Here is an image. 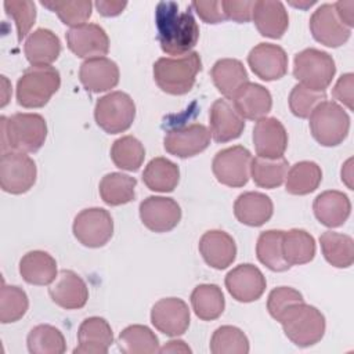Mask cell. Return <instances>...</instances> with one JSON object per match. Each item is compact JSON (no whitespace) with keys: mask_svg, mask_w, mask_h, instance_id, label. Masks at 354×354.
<instances>
[{"mask_svg":"<svg viewBox=\"0 0 354 354\" xmlns=\"http://www.w3.org/2000/svg\"><path fill=\"white\" fill-rule=\"evenodd\" d=\"M252 19L261 36L281 39L289 26V15L281 1H254Z\"/></svg>","mask_w":354,"mask_h":354,"instance_id":"26","label":"cell"},{"mask_svg":"<svg viewBox=\"0 0 354 354\" xmlns=\"http://www.w3.org/2000/svg\"><path fill=\"white\" fill-rule=\"evenodd\" d=\"M210 138L206 126L192 123L169 130L163 138V147L170 155L185 159L203 152L209 147Z\"/></svg>","mask_w":354,"mask_h":354,"instance_id":"12","label":"cell"},{"mask_svg":"<svg viewBox=\"0 0 354 354\" xmlns=\"http://www.w3.org/2000/svg\"><path fill=\"white\" fill-rule=\"evenodd\" d=\"M253 144L257 156L277 159L288 147V133L277 118H261L253 127Z\"/></svg>","mask_w":354,"mask_h":354,"instance_id":"19","label":"cell"},{"mask_svg":"<svg viewBox=\"0 0 354 354\" xmlns=\"http://www.w3.org/2000/svg\"><path fill=\"white\" fill-rule=\"evenodd\" d=\"M252 159V153L248 148L242 145L228 147L214 155L212 170L218 183L239 188L249 181Z\"/></svg>","mask_w":354,"mask_h":354,"instance_id":"10","label":"cell"},{"mask_svg":"<svg viewBox=\"0 0 354 354\" xmlns=\"http://www.w3.org/2000/svg\"><path fill=\"white\" fill-rule=\"evenodd\" d=\"M69 50L80 58L104 57L109 51V37L102 26L97 24H83L66 32Z\"/></svg>","mask_w":354,"mask_h":354,"instance_id":"16","label":"cell"},{"mask_svg":"<svg viewBox=\"0 0 354 354\" xmlns=\"http://www.w3.org/2000/svg\"><path fill=\"white\" fill-rule=\"evenodd\" d=\"M119 66L106 57L84 59L79 69L80 83L91 93H102L113 88L119 83Z\"/></svg>","mask_w":354,"mask_h":354,"instance_id":"22","label":"cell"},{"mask_svg":"<svg viewBox=\"0 0 354 354\" xmlns=\"http://www.w3.org/2000/svg\"><path fill=\"white\" fill-rule=\"evenodd\" d=\"M35 160L24 152L7 151L0 159V187L4 192L19 195L28 192L36 183Z\"/></svg>","mask_w":354,"mask_h":354,"instance_id":"9","label":"cell"},{"mask_svg":"<svg viewBox=\"0 0 354 354\" xmlns=\"http://www.w3.org/2000/svg\"><path fill=\"white\" fill-rule=\"evenodd\" d=\"M210 76L216 88L230 100L243 84L249 82L246 68L235 58H221L216 61L212 66Z\"/></svg>","mask_w":354,"mask_h":354,"instance_id":"31","label":"cell"},{"mask_svg":"<svg viewBox=\"0 0 354 354\" xmlns=\"http://www.w3.org/2000/svg\"><path fill=\"white\" fill-rule=\"evenodd\" d=\"M317 220L328 228L343 225L351 213V203L346 194L329 189L321 192L313 203Z\"/></svg>","mask_w":354,"mask_h":354,"instance_id":"27","label":"cell"},{"mask_svg":"<svg viewBox=\"0 0 354 354\" xmlns=\"http://www.w3.org/2000/svg\"><path fill=\"white\" fill-rule=\"evenodd\" d=\"M335 73V59L326 51L310 47L295 55L293 76L300 84L311 90L325 91L332 83Z\"/></svg>","mask_w":354,"mask_h":354,"instance_id":"7","label":"cell"},{"mask_svg":"<svg viewBox=\"0 0 354 354\" xmlns=\"http://www.w3.org/2000/svg\"><path fill=\"white\" fill-rule=\"evenodd\" d=\"M41 6L54 11L58 18L71 28L86 24L91 17L93 3L90 0H77V1H41Z\"/></svg>","mask_w":354,"mask_h":354,"instance_id":"45","label":"cell"},{"mask_svg":"<svg viewBox=\"0 0 354 354\" xmlns=\"http://www.w3.org/2000/svg\"><path fill=\"white\" fill-rule=\"evenodd\" d=\"M248 64L253 73L266 82L283 77L288 72V55L285 50L272 43H259L249 55Z\"/></svg>","mask_w":354,"mask_h":354,"instance_id":"18","label":"cell"},{"mask_svg":"<svg viewBox=\"0 0 354 354\" xmlns=\"http://www.w3.org/2000/svg\"><path fill=\"white\" fill-rule=\"evenodd\" d=\"M286 337L299 347L317 344L325 333V317L314 306L304 301L290 306L278 321Z\"/></svg>","mask_w":354,"mask_h":354,"instance_id":"4","label":"cell"},{"mask_svg":"<svg viewBox=\"0 0 354 354\" xmlns=\"http://www.w3.org/2000/svg\"><path fill=\"white\" fill-rule=\"evenodd\" d=\"M111 158L116 167L127 171H137L145 158V148L133 136H123L113 141Z\"/></svg>","mask_w":354,"mask_h":354,"instance_id":"42","label":"cell"},{"mask_svg":"<svg viewBox=\"0 0 354 354\" xmlns=\"http://www.w3.org/2000/svg\"><path fill=\"white\" fill-rule=\"evenodd\" d=\"M24 53L32 66L51 65L61 54V41L53 30L39 28L26 37Z\"/></svg>","mask_w":354,"mask_h":354,"instance_id":"29","label":"cell"},{"mask_svg":"<svg viewBox=\"0 0 354 354\" xmlns=\"http://www.w3.org/2000/svg\"><path fill=\"white\" fill-rule=\"evenodd\" d=\"M4 10L14 19L18 41L21 43L36 21V6L29 0H6Z\"/></svg>","mask_w":354,"mask_h":354,"instance_id":"47","label":"cell"},{"mask_svg":"<svg viewBox=\"0 0 354 354\" xmlns=\"http://www.w3.org/2000/svg\"><path fill=\"white\" fill-rule=\"evenodd\" d=\"M26 344L30 354H62L66 350L62 332L48 324L32 328L26 337Z\"/></svg>","mask_w":354,"mask_h":354,"instance_id":"41","label":"cell"},{"mask_svg":"<svg viewBox=\"0 0 354 354\" xmlns=\"http://www.w3.org/2000/svg\"><path fill=\"white\" fill-rule=\"evenodd\" d=\"M310 130L317 142L324 147L342 144L350 130V116L335 101L319 102L310 113Z\"/></svg>","mask_w":354,"mask_h":354,"instance_id":"6","label":"cell"},{"mask_svg":"<svg viewBox=\"0 0 354 354\" xmlns=\"http://www.w3.org/2000/svg\"><path fill=\"white\" fill-rule=\"evenodd\" d=\"M118 347L124 354H153L159 351V340L148 326L130 325L119 333Z\"/></svg>","mask_w":354,"mask_h":354,"instance_id":"39","label":"cell"},{"mask_svg":"<svg viewBox=\"0 0 354 354\" xmlns=\"http://www.w3.org/2000/svg\"><path fill=\"white\" fill-rule=\"evenodd\" d=\"M159 353H191V348L183 340H170L159 348Z\"/></svg>","mask_w":354,"mask_h":354,"instance_id":"54","label":"cell"},{"mask_svg":"<svg viewBox=\"0 0 354 354\" xmlns=\"http://www.w3.org/2000/svg\"><path fill=\"white\" fill-rule=\"evenodd\" d=\"M137 180L119 171L105 174L98 185L101 199L109 206H119L136 198Z\"/></svg>","mask_w":354,"mask_h":354,"instance_id":"34","label":"cell"},{"mask_svg":"<svg viewBox=\"0 0 354 354\" xmlns=\"http://www.w3.org/2000/svg\"><path fill=\"white\" fill-rule=\"evenodd\" d=\"M353 88H354V75L351 72L342 75L337 82L335 83L333 88H332V94L335 97V100H337L339 102H342L344 106H347L350 111L353 109V102H354V94H353Z\"/></svg>","mask_w":354,"mask_h":354,"instance_id":"51","label":"cell"},{"mask_svg":"<svg viewBox=\"0 0 354 354\" xmlns=\"http://www.w3.org/2000/svg\"><path fill=\"white\" fill-rule=\"evenodd\" d=\"M191 7L206 24H220L225 21L221 1H192Z\"/></svg>","mask_w":354,"mask_h":354,"instance_id":"50","label":"cell"},{"mask_svg":"<svg viewBox=\"0 0 354 354\" xmlns=\"http://www.w3.org/2000/svg\"><path fill=\"white\" fill-rule=\"evenodd\" d=\"M75 238L87 248H101L113 235V220L102 207H88L79 212L73 220Z\"/></svg>","mask_w":354,"mask_h":354,"instance_id":"11","label":"cell"},{"mask_svg":"<svg viewBox=\"0 0 354 354\" xmlns=\"http://www.w3.org/2000/svg\"><path fill=\"white\" fill-rule=\"evenodd\" d=\"M209 124L210 136L216 142H228L242 134L245 119L228 100L218 98L210 106Z\"/></svg>","mask_w":354,"mask_h":354,"instance_id":"21","label":"cell"},{"mask_svg":"<svg viewBox=\"0 0 354 354\" xmlns=\"http://www.w3.org/2000/svg\"><path fill=\"white\" fill-rule=\"evenodd\" d=\"M48 293L51 300L65 310L82 308L88 300L86 282L72 270H61L48 288Z\"/></svg>","mask_w":354,"mask_h":354,"instance_id":"20","label":"cell"},{"mask_svg":"<svg viewBox=\"0 0 354 354\" xmlns=\"http://www.w3.org/2000/svg\"><path fill=\"white\" fill-rule=\"evenodd\" d=\"M140 218L153 232L171 231L181 220V207L173 198L148 196L140 203Z\"/></svg>","mask_w":354,"mask_h":354,"instance_id":"17","label":"cell"},{"mask_svg":"<svg viewBox=\"0 0 354 354\" xmlns=\"http://www.w3.org/2000/svg\"><path fill=\"white\" fill-rule=\"evenodd\" d=\"M59 86L61 76L54 66H30L17 82V102L24 108H41Z\"/></svg>","mask_w":354,"mask_h":354,"instance_id":"5","label":"cell"},{"mask_svg":"<svg viewBox=\"0 0 354 354\" xmlns=\"http://www.w3.org/2000/svg\"><path fill=\"white\" fill-rule=\"evenodd\" d=\"M254 1H232L224 0L221 1V8L225 15V19H232L235 22L243 24L252 19Z\"/></svg>","mask_w":354,"mask_h":354,"instance_id":"49","label":"cell"},{"mask_svg":"<svg viewBox=\"0 0 354 354\" xmlns=\"http://www.w3.org/2000/svg\"><path fill=\"white\" fill-rule=\"evenodd\" d=\"M325 260L336 268H348L354 263V241L350 235L325 231L319 236Z\"/></svg>","mask_w":354,"mask_h":354,"instance_id":"37","label":"cell"},{"mask_svg":"<svg viewBox=\"0 0 354 354\" xmlns=\"http://www.w3.org/2000/svg\"><path fill=\"white\" fill-rule=\"evenodd\" d=\"M310 30L313 37L326 47H340L351 36V29L347 28L337 17L333 4L319 6L310 18Z\"/></svg>","mask_w":354,"mask_h":354,"instance_id":"13","label":"cell"},{"mask_svg":"<svg viewBox=\"0 0 354 354\" xmlns=\"http://www.w3.org/2000/svg\"><path fill=\"white\" fill-rule=\"evenodd\" d=\"M144 184L155 192H171L180 181L178 166L162 156L148 162L142 171Z\"/></svg>","mask_w":354,"mask_h":354,"instance_id":"32","label":"cell"},{"mask_svg":"<svg viewBox=\"0 0 354 354\" xmlns=\"http://www.w3.org/2000/svg\"><path fill=\"white\" fill-rule=\"evenodd\" d=\"M336 14L339 17V19L347 26V28H353L354 26V1L348 0V1H336L333 4Z\"/></svg>","mask_w":354,"mask_h":354,"instance_id":"52","label":"cell"},{"mask_svg":"<svg viewBox=\"0 0 354 354\" xmlns=\"http://www.w3.org/2000/svg\"><path fill=\"white\" fill-rule=\"evenodd\" d=\"M272 201L261 192H243L234 203V214L236 220L249 227H260L266 224L272 217Z\"/></svg>","mask_w":354,"mask_h":354,"instance_id":"28","label":"cell"},{"mask_svg":"<svg viewBox=\"0 0 354 354\" xmlns=\"http://www.w3.org/2000/svg\"><path fill=\"white\" fill-rule=\"evenodd\" d=\"M292 6L299 7V8H308L313 4H315V1H289Z\"/></svg>","mask_w":354,"mask_h":354,"instance_id":"57","label":"cell"},{"mask_svg":"<svg viewBox=\"0 0 354 354\" xmlns=\"http://www.w3.org/2000/svg\"><path fill=\"white\" fill-rule=\"evenodd\" d=\"M29 307L28 295L17 285H7L1 281L0 290V321L1 324H11L21 319Z\"/></svg>","mask_w":354,"mask_h":354,"instance_id":"43","label":"cell"},{"mask_svg":"<svg viewBox=\"0 0 354 354\" xmlns=\"http://www.w3.org/2000/svg\"><path fill=\"white\" fill-rule=\"evenodd\" d=\"M351 159H348L346 163H344V166H343V169H342V181H344L346 184H347V187L350 188V189H353V184H351Z\"/></svg>","mask_w":354,"mask_h":354,"instance_id":"55","label":"cell"},{"mask_svg":"<svg viewBox=\"0 0 354 354\" xmlns=\"http://www.w3.org/2000/svg\"><path fill=\"white\" fill-rule=\"evenodd\" d=\"M231 100L234 108L243 119L256 122L266 118L272 106L270 91L264 86L252 82L243 84Z\"/></svg>","mask_w":354,"mask_h":354,"instance_id":"25","label":"cell"},{"mask_svg":"<svg viewBox=\"0 0 354 354\" xmlns=\"http://www.w3.org/2000/svg\"><path fill=\"white\" fill-rule=\"evenodd\" d=\"M19 274L30 285H50L58 275L57 261L44 250H30L19 260Z\"/></svg>","mask_w":354,"mask_h":354,"instance_id":"30","label":"cell"},{"mask_svg":"<svg viewBox=\"0 0 354 354\" xmlns=\"http://www.w3.org/2000/svg\"><path fill=\"white\" fill-rule=\"evenodd\" d=\"M191 315L187 303L178 297H165L156 301L151 310V322L167 336H180L187 332Z\"/></svg>","mask_w":354,"mask_h":354,"instance_id":"14","label":"cell"},{"mask_svg":"<svg viewBox=\"0 0 354 354\" xmlns=\"http://www.w3.org/2000/svg\"><path fill=\"white\" fill-rule=\"evenodd\" d=\"M198 248L206 264L216 270L227 268L236 257V245L234 238L221 230L206 231L201 236Z\"/></svg>","mask_w":354,"mask_h":354,"instance_id":"23","label":"cell"},{"mask_svg":"<svg viewBox=\"0 0 354 354\" xmlns=\"http://www.w3.org/2000/svg\"><path fill=\"white\" fill-rule=\"evenodd\" d=\"M282 253L285 261L292 266L310 263L315 256V241L310 232L300 228L283 231Z\"/></svg>","mask_w":354,"mask_h":354,"instance_id":"33","label":"cell"},{"mask_svg":"<svg viewBox=\"0 0 354 354\" xmlns=\"http://www.w3.org/2000/svg\"><path fill=\"white\" fill-rule=\"evenodd\" d=\"M282 235L283 231L281 230L263 231L256 243V254L259 261L275 272H282L290 268L283 259Z\"/></svg>","mask_w":354,"mask_h":354,"instance_id":"38","label":"cell"},{"mask_svg":"<svg viewBox=\"0 0 354 354\" xmlns=\"http://www.w3.org/2000/svg\"><path fill=\"white\" fill-rule=\"evenodd\" d=\"M321 181V167L315 162L301 160L288 170L285 177V189L292 195H307L314 192Z\"/></svg>","mask_w":354,"mask_h":354,"instance_id":"36","label":"cell"},{"mask_svg":"<svg viewBox=\"0 0 354 354\" xmlns=\"http://www.w3.org/2000/svg\"><path fill=\"white\" fill-rule=\"evenodd\" d=\"M202 69L201 55L189 51L180 57H163L153 64V79L159 88L171 95L191 91Z\"/></svg>","mask_w":354,"mask_h":354,"instance_id":"3","label":"cell"},{"mask_svg":"<svg viewBox=\"0 0 354 354\" xmlns=\"http://www.w3.org/2000/svg\"><path fill=\"white\" fill-rule=\"evenodd\" d=\"M1 151L36 152L47 138V123L39 113H14L10 118L1 116Z\"/></svg>","mask_w":354,"mask_h":354,"instance_id":"2","label":"cell"},{"mask_svg":"<svg viewBox=\"0 0 354 354\" xmlns=\"http://www.w3.org/2000/svg\"><path fill=\"white\" fill-rule=\"evenodd\" d=\"M301 301H304V299L299 290H296L290 286H279L270 292L268 299H267V310L275 321H279L282 314L290 306H293L296 303H301Z\"/></svg>","mask_w":354,"mask_h":354,"instance_id":"48","label":"cell"},{"mask_svg":"<svg viewBox=\"0 0 354 354\" xmlns=\"http://www.w3.org/2000/svg\"><path fill=\"white\" fill-rule=\"evenodd\" d=\"M210 351L213 354H248V336L236 326L223 325L213 332Z\"/></svg>","mask_w":354,"mask_h":354,"instance_id":"44","label":"cell"},{"mask_svg":"<svg viewBox=\"0 0 354 354\" xmlns=\"http://www.w3.org/2000/svg\"><path fill=\"white\" fill-rule=\"evenodd\" d=\"M98 12L104 17H116L119 15L127 6L126 1H109V0H98L94 3Z\"/></svg>","mask_w":354,"mask_h":354,"instance_id":"53","label":"cell"},{"mask_svg":"<svg viewBox=\"0 0 354 354\" xmlns=\"http://www.w3.org/2000/svg\"><path fill=\"white\" fill-rule=\"evenodd\" d=\"M326 100L325 91L311 90L300 83L293 86L289 94V108L297 118H308L313 109L322 101Z\"/></svg>","mask_w":354,"mask_h":354,"instance_id":"46","label":"cell"},{"mask_svg":"<svg viewBox=\"0 0 354 354\" xmlns=\"http://www.w3.org/2000/svg\"><path fill=\"white\" fill-rule=\"evenodd\" d=\"M191 304L195 315L202 321L217 319L225 307L221 289L214 283H201L191 293Z\"/></svg>","mask_w":354,"mask_h":354,"instance_id":"35","label":"cell"},{"mask_svg":"<svg viewBox=\"0 0 354 354\" xmlns=\"http://www.w3.org/2000/svg\"><path fill=\"white\" fill-rule=\"evenodd\" d=\"M288 166L289 163L283 156L277 159L256 156L250 163V177L257 187L272 189L285 181Z\"/></svg>","mask_w":354,"mask_h":354,"instance_id":"40","label":"cell"},{"mask_svg":"<svg viewBox=\"0 0 354 354\" xmlns=\"http://www.w3.org/2000/svg\"><path fill=\"white\" fill-rule=\"evenodd\" d=\"M1 84H3V97H1V106H6L8 100H10V95H11V84L10 82L7 80L6 76H1Z\"/></svg>","mask_w":354,"mask_h":354,"instance_id":"56","label":"cell"},{"mask_svg":"<svg viewBox=\"0 0 354 354\" xmlns=\"http://www.w3.org/2000/svg\"><path fill=\"white\" fill-rule=\"evenodd\" d=\"M155 24L160 48L167 55L189 53L199 40V26L189 11H180L174 1H160L155 10Z\"/></svg>","mask_w":354,"mask_h":354,"instance_id":"1","label":"cell"},{"mask_svg":"<svg viewBox=\"0 0 354 354\" xmlns=\"http://www.w3.org/2000/svg\"><path fill=\"white\" fill-rule=\"evenodd\" d=\"M77 343L75 354H105L113 343L112 328L101 317H88L77 329Z\"/></svg>","mask_w":354,"mask_h":354,"instance_id":"24","label":"cell"},{"mask_svg":"<svg viewBox=\"0 0 354 354\" xmlns=\"http://www.w3.org/2000/svg\"><path fill=\"white\" fill-rule=\"evenodd\" d=\"M224 282L228 293L241 303H250L260 299L267 285L263 272L250 263L232 268L225 275Z\"/></svg>","mask_w":354,"mask_h":354,"instance_id":"15","label":"cell"},{"mask_svg":"<svg viewBox=\"0 0 354 354\" xmlns=\"http://www.w3.org/2000/svg\"><path fill=\"white\" fill-rule=\"evenodd\" d=\"M97 124L108 134L123 133L134 122L136 104L123 91H112L98 98L94 108Z\"/></svg>","mask_w":354,"mask_h":354,"instance_id":"8","label":"cell"}]
</instances>
